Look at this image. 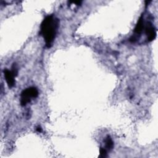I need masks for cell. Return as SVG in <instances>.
Here are the masks:
<instances>
[{"instance_id": "obj_5", "label": "cell", "mask_w": 158, "mask_h": 158, "mask_svg": "<svg viewBox=\"0 0 158 158\" xmlns=\"http://www.w3.org/2000/svg\"><path fill=\"white\" fill-rule=\"evenodd\" d=\"M144 21L143 16H141L135 28L134 33L135 35H140L144 28Z\"/></svg>"}, {"instance_id": "obj_6", "label": "cell", "mask_w": 158, "mask_h": 158, "mask_svg": "<svg viewBox=\"0 0 158 158\" xmlns=\"http://www.w3.org/2000/svg\"><path fill=\"white\" fill-rule=\"evenodd\" d=\"M105 143H106V148L108 149H111L114 146L113 141L109 136H107L105 140Z\"/></svg>"}, {"instance_id": "obj_4", "label": "cell", "mask_w": 158, "mask_h": 158, "mask_svg": "<svg viewBox=\"0 0 158 158\" xmlns=\"http://www.w3.org/2000/svg\"><path fill=\"white\" fill-rule=\"evenodd\" d=\"M144 29L148 36V40L149 41L154 40L156 36V31L154 27L150 22H148L146 23V25L144 26Z\"/></svg>"}, {"instance_id": "obj_1", "label": "cell", "mask_w": 158, "mask_h": 158, "mask_svg": "<svg viewBox=\"0 0 158 158\" xmlns=\"http://www.w3.org/2000/svg\"><path fill=\"white\" fill-rule=\"evenodd\" d=\"M59 26V20L54 15L46 16L40 27V35L43 37L46 46L50 48L55 39Z\"/></svg>"}, {"instance_id": "obj_2", "label": "cell", "mask_w": 158, "mask_h": 158, "mask_svg": "<svg viewBox=\"0 0 158 158\" xmlns=\"http://www.w3.org/2000/svg\"><path fill=\"white\" fill-rule=\"evenodd\" d=\"M38 95V91L35 87H29L24 89L21 93V105L25 106L30 102L32 98H35Z\"/></svg>"}, {"instance_id": "obj_3", "label": "cell", "mask_w": 158, "mask_h": 158, "mask_svg": "<svg viewBox=\"0 0 158 158\" xmlns=\"http://www.w3.org/2000/svg\"><path fill=\"white\" fill-rule=\"evenodd\" d=\"M4 73L6 81L9 87H12L15 84V77L17 76L18 73L17 67L15 66V65H14L12 67V70L5 69L4 70Z\"/></svg>"}, {"instance_id": "obj_7", "label": "cell", "mask_w": 158, "mask_h": 158, "mask_svg": "<svg viewBox=\"0 0 158 158\" xmlns=\"http://www.w3.org/2000/svg\"><path fill=\"white\" fill-rule=\"evenodd\" d=\"M107 156V151L105 148H101L100 149V155L99 157H105Z\"/></svg>"}, {"instance_id": "obj_8", "label": "cell", "mask_w": 158, "mask_h": 158, "mask_svg": "<svg viewBox=\"0 0 158 158\" xmlns=\"http://www.w3.org/2000/svg\"><path fill=\"white\" fill-rule=\"evenodd\" d=\"M36 130H37L38 132H41V130H42V129H41V127H37V128H36Z\"/></svg>"}]
</instances>
